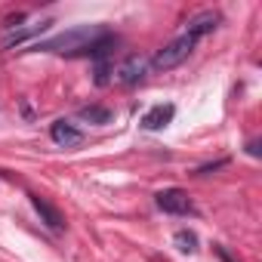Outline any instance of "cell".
<instances>
[{"label":"cell","instance_id":"cell-1","mask_svg":"<svg viewBox=\"0 0 262 262\" xmlns=\"http://www.w3.org/2000/svg\"><path fill=\"white\" fill-rule=\"evenodd\" d=\"M219 25H222V13H216V10H204V13L191 16V19L185 22L182 34L173 37L167 47H161V50L148 59V68H151V71H173V68H179V65L194 53V47H198L207 34H213Z\"/></svg>","mask_w":262,"mask_h":262},{"label":"cell","instance_id":"cell-2","mask_svg":"<svg viewBox=\"0 0 262 262\" xmlns=\"http://www.w3.org/2000/svg\"><path fill=\"white\" fill-rule=\"evenodd\" d=\"M111 37H114V31H108L105 25H77V28H68L62 34H53L50 40L31 43V50L34 53H56V56H68V59H93Z\"/></svg>","mask_w":262,"mask_h":262},{"label":"cell","instance_id":"cell-3","mask_svg":"<svg viewBox=\"0 0 262 262\" xmlns=\"http://www.w3.org/2000/svg\"><path fill=\"white\" fill-rule=\"evenodd\" d=\"M148 59L145 56H126L123 62H117L111 68V83H120V86H133L139 83L145 74H148Z\"/></svg>","mask_w":262,"mask_h":262},{"label":"cell","instance_id":"cell-4","mask_svg":"<svg viewBox=\"0 0 262 262\" xmlns=\"http://www.w3.org/2000/svg\"><path fill=\"white\" fill-rule=\"evenodd\" d=\"M155 204H158V210H164L170 216H191L194 213V201L182 188H164V191H158Z\"/></svg>","mask_w":262,"mask_h":262},{"label":"cell","instance_id":"cell-5","mask_svg":"<svg viewBox=\"0 0 262 262\" xmlns=\"http://www.w3.org/2000/svg\"><path fill=\"white\" fill-rule=\"evenodd\" d=\"M50 19H40V22H31V25H16V28H10L7 34H4V47L7 50H19L22 43H28L31 37H37V34H43V31H50Z\"/></svg>","mask_w":262,"mask_h":262},{"label":"cell","instance_id":"cell-6","mask_svg":"<svg viewBox=\"0 0 262 262\" xmlns=\"http://www.w3.org/2000/svg\"><path fill=\"white\" fill-rule=\"evenodd\" d=\"M28 201H31V207L37 210L40 222H43L50 231H62V228H65V216H62V213L47 201V198H40V194H34V191H31V194H28Z\"/></svg>","mask_w":262,"mask_h":262},{"label":"cell","instance_id":"cell-7","mask_svg":"<svg viewBox=\"0 0 262 262\" xmlns=\"http://www.w3.org/2000/svg\"><path fill=\"white\" fill-rule=\"evenodd\" d=\"M50 139L56 145H62V148H74V145L83 142V133H80L71 120H53L50 123Z\"/></svg>","mask_w":262,"mask_h":262},{"label":"cell","instance_id":"cell-8","mask_svg":"<svg viewBox=\"0 0 262 262\" xmlns=\"http://www.w3.org/2000/svg\"><path fill=\"white\" fill-rule=\"evenodd\" d=\"M173 117H176V105H170V102L164 105V102H161V105H151V108L142 114V126L155 133V129H164Z\"/></svg>","mask_w":262,"mask_h":262},{"label":"cell","instance_id":"cell-9","mask_svg":"<svg viewBox=\"0 0 262 262\" xmlns=\"http://www.w3.org/2000/svg\"><path fill=\"white\" fill-rule=\"evenodd\" d=\"M111 111L108 108H99V105H90V108H80L77 111V120H90V123H96V126H105V123H111Z\"/></svg>","mask_w":262,"mask_h":262},{"label":"cell","instance_id":"cell-10","mask_svg":"<svg viewBox=\"0 0 262 262\" xmlns=\"http://www.w3.org/2000/svg\"><path fill=\"white\" fill-rule=\"evenodd\" d=\"M173 244H176L179 253H198V234L188 231V228H179V231L173 234Z\"/></svg>","mask_w":262,"mask_h":262},{"label":"cell","instance_id":"cell-11","mask_svg":"<svg viewBox=\"0 0 262 262\" xmlns=\"http://www.w3.org/2000/svg\"><path fill=\"white\" fill-rule=\"evenodd\" d=\"M225 164H228V161L222 158V161H216V164H204V167H198L194 173H198V176H207V173H213V170H219V167H225Z\"/></svg>","mask_w":262,"mask_h":262},{"label":"cell","instance_id":"cell-12","mask_svg":"<svg viewBox=\"0 0 262 262\" xmlns=\"http://www.w3.org/2000/svg\"><path fill=\"white\" fill-rule=\"evenodd\" d=\"M247 155H253V158H259V142L253 139V142H247Z\"/></svg>","mask_w":262,"mask_h":262},{"label":"cell","instance_id":"cell-13","mask_svg":"<svg viewBox=\"0 0 262 262\" xmlns=\"http://www.w3.org/2000/svg\"><path fill=\"white\" fill-rule=\"evenodd\" d=\"M216 253H219V259H222V262H234V259H231V256H228V253H225L222 247H216Z\"/></svg>","mask_w":262,"mask_h":262}]
</instances>
